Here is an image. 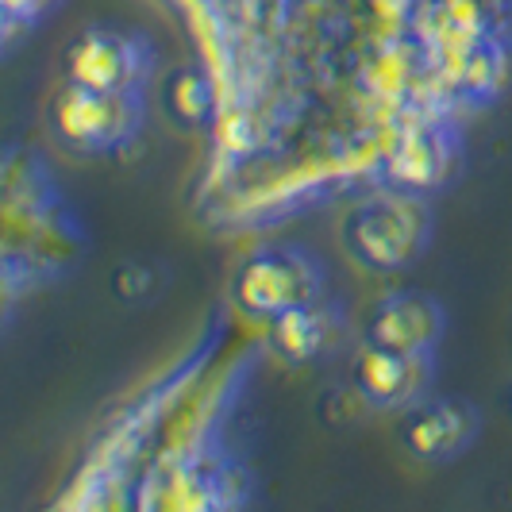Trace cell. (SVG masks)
<instances>
[{
    "instance_id": "10",
    "label": "cell",
    "mask_w": 512,
    "mask_h": 512,
    "mask_svg": "<svg viewBox=\"0 0 512 512\" xmlns=\"http://www.w3.org/2000/svg\"><path fill=\"white\" fill-rule=\"evenodd\" d=\"M478 416L462 401H424L409 416V443L424 459H451L470 443Z\"/></svg>"
},
{
    "instance_id": "7",
    "label": "cell",
    "mask_w": 512,
    "mask_h": 512,
    "mask_svg": "<svg viewBox=\"0 0 512 512\" xmlns=\"http://www.w3.org/2000/svg\"><path fill=\"white\" fill-rule=\"evenodd\" d=\"M154 74V51L139 31L120 27H89L81 31L70 58H66V81L108 89V93H147Z\"/></svg>"
},
{
    "instance_id": "1",
    "label": "cell",
    "mask_w": 512,
    "mask_h": 512,
    "mask_svg": "<svg viewBox=\"0 0 512 512\" xmlns=\"http://www.w3.org/2000/svg\"><path fill=\"white\" fill-rule=\"evenodd\" d=\"M197 47L208 228L432 193L512 89V0H166Z\"/></svg>"
},
{
    "instance_id": "11",
    "label": "cell",
    "mask_w": 512,
    "mask_h": 512,
    "mask_svg": "<svg viewBox=\"0 0 512 512\" xmlns=\"http://www.w3.org/2000/svg\"><path fill=\"white\" fill-rule=\"evenodd\" d=\"M266 332L274 339V347L282 351L285 359H312L320 355L335 335V316L332 305L324 297L316 301H305V305L289 308L278 320L266 324Z\"/></svg>"
},
{
    "instance_id": "3",
    "label": "cell",
    "mask_w": 512,
    "mask_h": 512,
    "mask_svg": "<svg viewBox=\"0 0 512 512\" xmlns=\"http://www.w3.org/2000/svg\"><path fill=\"white\" fill-rule=\"evenodd\" d=\"M24 239L27 247L4 255V285L16 282L27 266L31 289H39L66 270L81 243V228L74 224L43 158L12 151L4 178V247H16Z\"/></svg>"
},
{
    "instance_id": "4",
    "label": "cell",
    "mask_w": 512,
    "mask_h": 512,
    "mask_svg": "<svg viewBox=\"0 0 512 512\" xmlns=\"http://www.w3.org/2000/svg\"><path fill=\"white\" fill-rule=\"evenodd\" d=\"M432 212L424 193H366L347 216V247L362 266L401 270L424 251Z\"/></svg>"
},
{
    "instance_id": "9",
    "label": "cell",
    "mask_w": 512,
    "mask_h": 512,
    "mask_svg": "<svg viewBox=\"0 0 512 512\" xmlns=\"http://www.w3.org/2000/svg\"><path fill=\"white\" fill-rule=\"evenodd\" d=\"M443 339V308L424 293H393L374 308L370 343L401 355H436Z\"/></svg>"
},
{
    "instance_id": "6",
    "label": "cell",
    "mask_w": 512,
    "mask_h": 512,
    "mask_svg": "<svg viewBox=\"0 0 512 512\" xmlns=\"http://www.w3.org/2000/svg\"><path fill=\"white\" fill-rule=\"evenodd\" d=\"M316 297H324V270L297 247H262L235 278V301L243 316L262 328Z\"/></svg>"
},
{
    "instance_id": "8",
    "label": "cell",
    "mask_w": 512,
    "mask_h": 512,
    "mask_svg": "<svg viewBox=\"0 0 512 512\" xmlns=\"http://www.w3.org/2000/svg\"><path fill=\"white\" fill-rule=\"evenodd\" d=\"M432 370H436V355H401V351L370 343L362 351L355 382L362 397L378 409H412L416 401H424V389L432 385Z\"/></svg>"
},
{
    "instance_id": "2",
    "label": "cell",
    "mask_w": 512,
    "mask_h": 512,
    "mask_svg": "<svg viewBox=\"0 0 512 512\" xmlns=\"http://www.w3.org/2000/svg\"><path fill=\"white\" fill-rule=\"evenodd\" d=\"M258 359L262 339L231 351L228 316L220 312L197 351H189L162 382L151 385L89 451L62 505H93L97 493L154 443V459L131 482L139 489L135 509L243 505L247 474L228 447V420Z\"/></svg>"
},
{
    "instance_id": "12",
    "label": "cell",
    "mask_w": 512,
    "mask_h": 512,
    "mask_svg": "<svg viewBox=\"0 0 512 512\" xmlns=\"http://www.w3.org/2000/svg\"><path fill=\"white\" fill-rule=\"evenodd\" d=\"M51 8L54 0H4V39H8V47L20 39L24 27H35Z\"/></svg>"
},
{
    "instance_id": "5",
    "label": "cell",
    "mask_w": 512,
    "mask_h": 512,
    "mask_svg": "<svg viewBox=\"0 0 512 512\" xmlns=\"http://www.w3.org/2000/svg\"><path fill=\"white\" fill-rule=\"evenodd\" d=\"M58 135L89 154H120L147 124V93H108L66 81L54 104Z\"/></svg>"
}]
</instances>
